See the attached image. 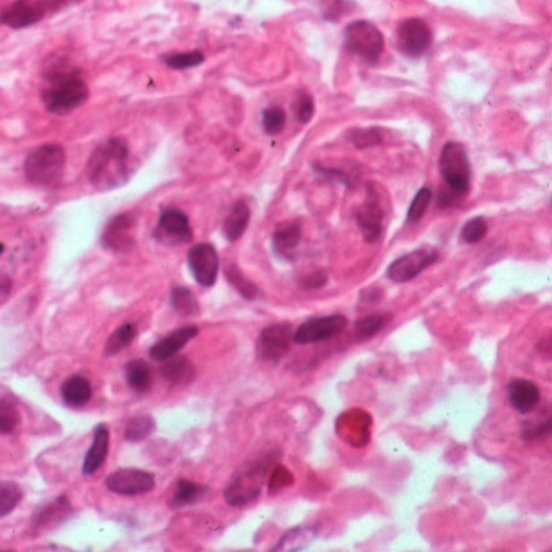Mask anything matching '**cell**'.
<instances>
[{"label": "cell", "instance_id": "2e32d148", "mask_svg": "<svg viewBox=\"0 0 552 552\" xmlns=\"http://www.w3.org/2000/svg\"><path fill=\"white\" fill-rule=\"evenodd\" d=\"M507 399L510 405L522 415L535 412L541 403V391L533 381L514 379L507 386Z\"/></svg>", "mask_w": 552, "mask_h": 552}, {"label": "cell", "instance_id": "ac0fdd59", "mask_svg": "<svg viewBox=\"0 0 552 552\" xmlns=\"http://www.w3.org/2000/svg\"><path fill=\"white\" fill-rule=\"evenodd\" d=\"M43 18V9L33 0H17L0 13V23L13 30H21L38 23Z\"/></svg>", "mask_w": 552, "mask_h": 552}, {"label": "cell", "instance_id": "9a60e30c", "mask_svg": "<svg viewBox=\"0 0 552 552\" xmlns=\"http://www.w3.org/2000/svg\"><path fill=\"white\" fill-rule=\"evenodd\" d=\"M154 480L153 473L145 470H136V468H122L114 471L107 478V488L112 493L122 494V496H138L153 491Z\"/></svg>", "mask_w": 552, "mask_h": 552}, {"label": "cell", "instance_id": "ab89813d", "mask_svg": "<svg viewBox=\"0 0 552 552\" xmlns=\"http://www.w3.org/2000/svg\"><path fill=\"white\" fill-rule=\"evenodd\" d=\"M293 483V475L290 473L289 470L282 465H277L276 470L272 471L271 478H269V491L271 494H276V491H279L285 486H290Z\"/></svg>", "mask_w": 552, "mask_h": 552}, {"label": "cell", "instance_id": "f1b7e54d", "mask_svg": "<svg viewBox=\"0 0 552 552\" xmlns=\"http://www.w3.org/2000/svg\"><path fill=\"white\" fill-rule=\"evenodd\" d=\"M125 378L127 383L130 384L132 389L136 392H146L151 387L153 383V373L149 369V366L146 365L141 360H135L132 363H128L125 368Z\"/></svg>", "mask_w": 552, "mask_h": 552}, {"label": "cell", "instance_id": "d4e9b609", "mask_svg": "<svg viewBox=\"0 0 552 552\" xmlns=\"http://www.w3.org/2000/svg\"><path fill=\"white\" fill-rule=\"evenodd\" d=\"M166 365L162 366V376L177 386H183L190 381H193L195 378V368L190 363L188 358H169L167 361H164Z\"/></svg>", "mask_w": 552, "mask_h": 552}, {"label": "cell", "instance_id": "e575fe53", "mask_svg": "<svg viewBox=\"0 0 552 552\" xmlns=\"http://www.w3.org/2000/svg\"><path fill=\"white\" fill-rule=\"evenodd\" d=\"M431 201H433V191L428 187L421 188L415 195V198H413L410 208H408V224H418V222L421 221L425 217L426 211H428Z\"/></svg>", "mask_w": 552, "mask_h": 552}, {"label": "cell", "instance_id": "7402d4cb", "mask_svg": "<svg viewBox=\"0 0 552 552\" xmlns=\"http://www.w3.org/2000/svg\"><path fill=\"white\" fill-rule=\"evenodd\" d=\"M91 397H93V387L83 376H72L62 386V399L68 407H85Z\"/></svg>", "mask_w": 552, "mask_h": 552}, {"label": "cell", "instance_id": "83f0119b", "mask_svg": "<svg viewBox=\"0 0 552 552\" xmlns=\"http://www.w3.org/2000/svg\"><path fill=\"white\" fill-rule=\"evenodd\" d=\"M170 306L179 316L191 318L200 313V303L195 293L187 287H175L170 293Z\"/></svg>", "mask_w": 552, "mask_h": 552}, {"label": "cell", "instance_id": "7a4b0ae2", "mask_svg": "<svg viewBox=\"0 0 552 552\" xmlns=\"http://www.w3.org/2000/svg\"><path fill=\"white\" fill-rule=\"evenodd\" d=\"M65 164H67L65 149L55 143H47L38 146L26 156L23 170L26 179L33 185L54 187L64 177Z\"/></svg>", "mask_w": 552, "mask_h": 552}, {"label": "cell", "instance_id": "f546056e", "mask_svg": "<svg viewBox=\"0 0 552 552\" xmlns=\"http://www.w3.org/2000/svg\"><path fill=\"white\" fill-rule=\"evenodd\" d=\"M391 315L389 313H378V315H369L358 319L355 323V339L358 342H365L368 339H373L376 334H379L386 324L389 323Z\"/></svg>", "mask_w": 552, "mask_h": 552}, {"label": "cell", "instance_id": "1f68e13d", "mask_svg": "<svg viewBox=\"0 0 552 552\" xmlns=\"http://www.w3.org/2000/svg\"><path fill=\"white\" fill-rule=\"evenodd\" d=\"M23 497L21 488L13 481H0V517H5L17 509Z\"/></svg>", "mask_w": 552, "mask_h": 552}, {"label": "cell", "instance_id": "484cf974", "mask_svg": "<svg viewBox=\"0 0 552 552\" xmlns=\"http://www.w3.org/2000/svg\"><path fill=\"white\" fill-rule=\"evenodd\" d=\"M208 491H209L208 486L193 483L190 480H179L177 485L174 488L172 505L174 507H183V505L195 504V502L201 501Z\"/></svg>", "mask_w": 552, "mask_h": 552}, {"label": "cell", "instance_id": "e0dca14e", "mask_svg": "<svg viewBox=\"0 0 552 552\" xmlns=\"http://www.w3.org/2000/svg\"><path fill=\"white\" fill-rule=\"evenodd\" d=\"M198 332L200 331H198V327H195V326H185L182 329L172 332L167 337H164L157 344H154L151 350H149V357L156 363L167 361L169 358L175 357L180 350L187 345L190 340L195 339Z\"/></svg>", "mask_w": 552, "mask_h": 552}, {"label": "cell", "instance_id": "4fadbf2b", "mask_svg": "<svg viewBox=\"0 0 552 552\" xmlns=\"http://www.w3.org/2000/svg\"><path fill=\"white\" fill-rule=\"evenodd\" d=\"M188 268L200 285L213 287L219 272V255L211 243H198L188 251Z\"/></svg>", "mask_w": 552, "mask_h": 552}, {"label": "cell", "instance_id": "5b68a950", "mask_svg": "<svg viewBox=\"0 0 552 552\" xmlns=\"http://www.w3.org/2000/svg\"><path fill=\"white\" fill-rule=\"evenodd\" d=\"M439 169L444 185L463 200L471 183V166L465 148L455 141L446 143L439 157Z\"/></svg>", "mask_w": 552, "mask_h": 552}, {"label": "cell", "instance_id": "8fae6325", "mask_svg": "<svg viewBox=\"0 0 552 552\" xmlns=\"http://www.w3.org/2000/svg\"><path fill=\"white\" fill-rule=\"evenodd\" d=\"M347 318L342 315L318 316L311 318L293 332V342L300 345L316 344L339 335L347 327Z\"/></svg>", "mask_w": 552, "mask_h": 552}, {"label": "cell", "instance_id": "d590c367", "mask_svg": "<svg viewBox=\"0 0 552 552\" xmlns=\"http://www.w3.org/2000/svg\"><path fill=\"white\" fill-rule=\"evenodd\" d=\"M20 425V412L10 400L0 399V434L13 433Z\"/></svg>", "mask_w": 552, "mask_h": 552}, {"label": "cell", "instance_id": "4dcf8cb0", "mask_svg": "<svg viewBox=\"0 0 552 552\" xmlns=\"http://www.w3.org/2000/svg\"><path fill=\"white\" fill-rule=\"evenodd\" d=\"M225 279L234 285V289H237L238 293L245 300H256V298L259 297V293H261L259 289H258V285L250 281V279H247L242 274V271L238 269L237 266H234V264H230V266L225 268Z\"/></svg>", "mask_w": 552, "mask_h": 552}, {"label": "cell", "instance_id": "6da1fadb", "mask_svg": "<svg viewBox=\"0 0 552 552\" xmlns=\"http://www.w3.org/2000/svg\"><path fill=\"white\" fill-rule=\"evenodd\" d=\"M130 174V148L119 136L98 146L88 161L89 183L102 191L125 185Z\"/></svg>", "mask_w": 552, "mask_h": 552}, {"label": "cell", "instance_id": "bcb514c9", "mask_svg": "<svg viewBox=\"0 0 552 552\" xmlns=\"http://www.w3.org/2000/svg\"><path fill=\"white\" fill-rule=\"evenodd\" d=\"M2 253H4V245L0 243V255H2Z\"/></svg>", "mask_w": 552, "mask_h": 552}, {"label": "cell", "instance_id": "52a82bcc", "mask_svg": "<svg viewBox=\"0 0 552 552\" xmlns=\"http://www.w3.org/2000/svg\"><path fill=\"white\" fill-rule=\"evenodd\" d=\"M397 47L399 51L410 59H418L425 55L433 43V33L425 20L421 18H408L403 20L397 28Z\"/></svg>", "mask_w": 552, "mask_h": 552}, {"label": "cell", "instance_id": "30bf717a", "mask_svg": "<svg viewBox=\"0 0 552 552\" xmlns=\"http://www.w3.org/2000/svg\"><path fill=\"white\" fill-rule=\"evenodd\" d=\"M437 251L431 247L418 248L412 253L400 256L387 269V276L392 282L405 284L413 281L417 276L433 266L437 261Z\"/></svg>", "mask_w": 552, "mask_h": 552}, {"label": "cell", "instance_id": "4316f807", "mask_svg": "<svg viewBox=\"0 0 552 552\" xmlns=\"http://www.w3.org/2000/svg\"><path fill=\"white\" fill-rule=\"evenodd\" d=\"M136 334H138V329H136L135 324H122L120 327L112 332L111 337L106 342L104 355L106 357L119 355L120 352H123V350L133 344V340L136 339Z\"/></svg>", "mask_w": 552, "mask_h": 552}, {"label": "cell", "instance_id": "ee69618b", "mask_svg": "<svg viewBox=\"0 0 552 552\" xmlns=\"http://www.w3.org/2000/svg\"><path fill=\"white\" fill-rule=\"evenodd\" d=\"M12 292V281L7 276H0V305L9 298Z\"/></svg>", "mask_w": 552, "mask_h": 552}, {"label": "cell", "instance_id": "7bdbcfd3", "mask_svg": "<svg viewBox=\"0 0 552 552\" xmlns=\"http://www.w3.org/2000/svg\"><path fill=\"white\" fill-rule=\"evenodd\" d=\"M327 282V274L326 272H315V274H311L305 282H303V285H305L306 289H321L324 284Z\"/></svg>", "mask_w": 552, "mask_h": 552}, {"label": "cell", "instance_id": "60d3db41", "mask_svg": "<svg viewBox=\"0 0 552 552\" xmlns=\"http://www.w3.org/2000/svg\"><path fill=\"white\" fill-rule=\"evenodd\" d=\"M313 114H315V102L313 98L308 93L298 94L297 99V117L301 123H308L310 120L313 119Z\"/></svg>", "mask_w": 552, "mask_h": 552}, {"label": "cell", "instance_id": "8d00e7d4", "mask_svg": "<svg viewBox=\"0 0 552 552\" xmlns=\"http://www.w3.org/2000/svg\"><path fill=\"white\" fill-rule=\"evenodd\" d=\"M488 234V224L483 217H473L460 230V240L468 245L481 242Z\"/></svg>", "mask_w": 552, "mask_h": 552}, {"label": "cell", "instance_id": "277c9868", "mask_svg": "<svg viewBox=\"0 0 552 552\" xmlns=\"http://www.w3.org/2000/svg\"><path fill=\"white\" fill-rule=\"evenodd\" d=\"M271 462V457L256 460L253 465L240 470L224 493L227 504L232 507H243L255 502L261 494Z\"/></svg>", "mask_w": 552, "mask_h": 552}, {"label": "cell", "instance_id": "b9f144b4", "mask_svg": "<svg viewBox=\"0 0 552 552\" xmlns=\"http://www.w3.org/2000/svg\"><path fill=\"white\" fill-rule=\"evenodd\" d=\"M551 417L548 415L543 423H539V425L525 426V429H523V439H525V441H538V439H543L548 434L551 433Z\"/></svg>", "mask_w": 552, "mask_h": 552}, {"label": "cell", "instance_id": "d6986e66", "mask_svg": "<svg viewBox=\"0 0 552 552\" xmlns=\"http://www.w3.org/2000/svg\"><path fill=\"white\" fill-rule=\"evenodd\" d=\"M301 242V225L298 221H289L281 224L274 232L272 250L279 259L295 261L298 245Z\"/></svg>", "mask_w": 552, "mask_h": 552}, {"label": "cell", "instance_id": "f35d334b", "mask_svg": "<svg viewBox=\"0 0 552 552\" xmlns=\"http://www.w3.org/2000/svg\"><path fill=\"white\" fill-rule=\"evenodd\" d=\"M350 140H352V143L358 149L381 145V141H383L381 133L378 130H374V128H361V130H357V132H352Z\"/></svg>", "mask_w": 552, "mask_h": 552}, {"label": "cell", "instance_id": "836d02e7", "mask_svg": "<svg viewBox=\"0 0 552 552\" xmlns=\"http://www.w3.org/2000/svg\"><path fill=\"white\" fill-rule=\"evenodd\" d=\"M154 428H156V421L153 417L140 415L128 423L127 429H125V439L130 442L143 441L153 433Z\"/></svg>", "mask_w": 552, "mask_h": 552}, {"label": "cell", "instance_id": "8992f818", "mask_svg": "<svg viewBox=\"0 0 552 552\" xmlns=\"http://www.w3.org/2000/svg\"><path fill=\"white\" fill-rule=\"evenodd\" d=\"M344 43L347 51L352 52L368 64H378L384 52L383 33L378 26L366 20L352 21L344 31Z\"/></svg>", "mask_w": 552, "mask_h": 552}, {"label": "cell", "instance_id": "ffe728a7", "mask_svg": "<svg viewBox=\"0 0 552 552\" xmlns=\"http://www.w3.org/2000/svg\"><path fill=\"white\" fill-rule=\"evenodd\" d=\"M72 515V505L65 496H60L55 501L44 504L34 515V527L38 530H52L59 527Z\"/></svg>", "mask_w": 552, "mask_h": 552}, {"label": "cell", "instance_id": "74e56055", "mask_svg": "<svg viewBox=\"0 0 552 552\" xmlns=\"http://www.w3.org/2000/svg\"><path fill=\"white\" fill-rule=\"evenodd\" d=\"M285 127V112L282 107H269L263 112V128L268 135H279Z\"/></svg>", "mask_w": 552, "mask_h": 552}, {"label": "cell", "instance_id": "603a6c76", "mask_svg": "<svg viewBox=\"0 0 552 552\" xmlns=\"http://www.w3.org/2000/svg\"><path fill=\"white\" fill-rule=\"evenodd\" d=\"M316 536H318V528L313 525L293 528L282 536L276 546H272L271 551H303L315 541Z\"/></svg>", "mask_w": 552, "mask_h": 552}, {"label": "cell", "instance_id": "9c48e42d", "mask_svg": "<svg viewBox=\"0 0 552 552\" xmlns=\"http://www.w3.org/2000/svg\"><path fill=\"white\" fill-rule=\"evenodd\" d=\"M154 238L166 247H177L191 242L193 232L190 227L187 214L175 208L162 211L159 224L154 230Z\"/></svg>", "mask_w": 552, "mask_h": 552}, {"label": "cell", "instance_id": "cb8c5ba5", "mask_svg": "<svg viewBox=\"0 0 552 552\" xmlns=\"http://www.w3.org/2000/svg\"><path fill=\"white\" fill-rule=\"evenodd\" d=\"M250 217H251V213H250L248 204L245 201L235 203L229 217L224 222V229H222L224 237L229 242H237L238 238L245 234L248 224H250Z\"/></svg>", "mask_w": 552, "mask_h": 552}, {"label": "cell", "instance_id": "f6af8a7d", "mask_svg": "<svg viewBox=\"0 0 552 552\" xmlns=\"http://www.w3.org/2000/svg\"><path fill=\"white\" fill-rule=\"evenodd\" d=\"M49 2H51L52 5H65L70 0H49Z\"/></svg>", "mask_w": 552, "mask_h": 552}, {"label": "cell", "instance_id": "44dd1931", "mask_svg": "<svg viewBox=\"0 0 552 552\" xmlns=\"http://www.w3.org/2000/svg\"><path fill=\"white\" fill-rule=\"evenodd\" d=\"M109 439L111 434L107 426L99 425L94 431L93 444L89 447V451L86 454L85 462H83V473L86 476H91L101 470L104 462L107 459V452H109Z\"/></svg>", "mask_w": 552, "mask_h": 552}, {"label": "cell", "instance_id": "7c38bea8", "mask_svg": "<svg viewBox=\"0 0 552 552\" xmlns=\"http://www.w3.org/2000/svg\"><path fill=\"white\" fill-rule=\"evenodd\" d=\"M135 214L122 213L112 217L102 232V245L114 253H128L135 248Z\"/></svg>", "mask_w": 552, "mask_h": 552}, {"label": "cell", "instance_id": "d6a6232c", "mask_svg": "<svg viewBox=\"0 0 552 552\" xmlns=\"http://www.w3.org/2000/svg\"><path fill=\"white\" fill-rule=\"evenodd\" d=\"M162 62L174 70H187V68L198 67L204 62V54L200 51L174 52L162 55Z\"/></svg>", "mask_w": 552, "mask_h": 552}, {"label": "cell", "instance_id": "3957f363", "mask_svg": "<svg viewBox=\"0 0 552 552\" xmlns=\"http://www.w3.org/2000/svg\"><path fill=\"white\" fill-rule=\"evenodd\" d=\"M89 98L85 80L75 73H62L52 78L51 85L44 91L46 111L54 115H67L81 107Z\"/></svg>", "mask_w": 552, "mask_h": 552}, {"label": "cell", "instance_id": "5bb4252c", "mask_svg": "<svg viewBox=\"0 0 552 552\" xmlns=\"http://www.w3.org/2000/svg\"><path fill=\"white\" fill-rule=\"evenodd\" d=\"M376 185H368V196L365 203L358 209V229L368 243L378 242L383 234L384 209L379 193L376 191Z\"/></svg>", "mask_w": 552, "mask_h": 552}, {"label": "cell", "instance_id": "ba28073f", "mask_svg": "<svg viewBox=\"0 0 552 552\" xmlns=\"http://www.w3.org/2000/svg\"><path fill=\"white\" fill-rule=\"evenodd\" d=\"M292 342H293V329L290 324H269L259 334L256 353L258 358L266 363H277L287 355Z\"/></svg>", "mask_w": 552, "mask_h": 552}]
</instances>
